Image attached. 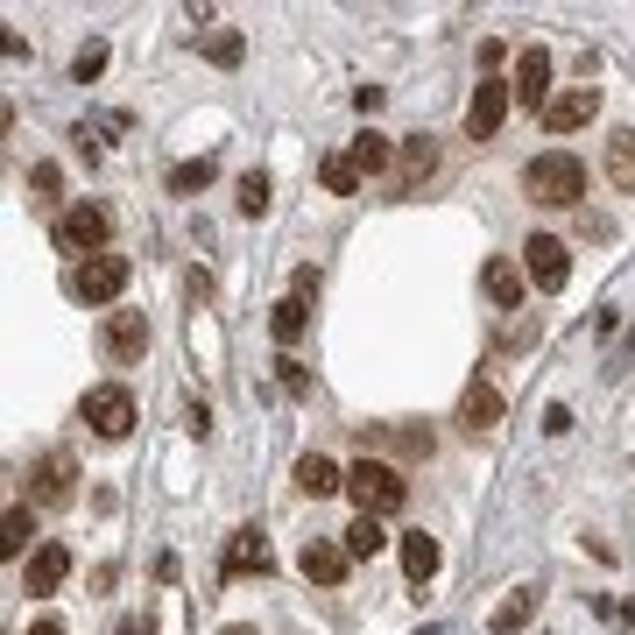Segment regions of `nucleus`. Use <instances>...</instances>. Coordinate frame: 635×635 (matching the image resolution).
Listing matches in <instances>:
<instances>
[{
  "label": "nucleus",
  "mask_w": 635,
  "mask_h": 635,
  "mask_svg": "<svg viewBox=\"0 0 635 635\" xmlns=\"http://www.w3.org/2000/svg\"><path fill=\"white\" fill-rule=\"evenodd\" d=\"M438 565H445V551H438V537H423V529H410L403 537V572L423 586V579H438Z\"/></svg>",
  "instance_id": "obj_23"
},
{
  "label": "nucleus",
  "mask_w": 635,
  "mask_h": 635,
  "mask_svg": "<svg viewBox=\"0 0 635 635\" xmlns=\"http://www.w3.org/2000/svg\"><path fill=\"white\" fill-rule=\"evenodd\" d=\"M99 71H106V43H85V50L71 57V79H79V85H93Z\"/></svg>",
  "instance_id": "obj_32"
},
{
  "label": "nucleus",
  "mask_w": 635,
  "mask_h": 635,
  "mask_svg": "<svg viewBox=\"0 0 635 635\" xmlns=\"http://www.w3.org/2000/svg\"><path fill=\"white\" fill-rule=\"evenodd\" d=\"M452 423H459L466 438H488L494 423H502V388H494V382H480V374H474V382L459 388V410H452Z\"/></svg>",
  "instance_id": "obj_11"
},
{
  "label": "nucleus",
  "mask_w": 635,
  "mask_h": 635,
  "mask_svg": "<svg viewBox=\"0 0 635 635\" xmlns=\"http://www.w3.org/2000/svg\"><path fill=\"white\" fill-rule=\"evenodd\" d=\"M523 191H529V205H579L586 199V163L572 156V148H543V156H529L523 163Z\"/></svg>",
  "instance_id": "obj_2"
},
{
  "label": "nucleus",
  "mask_w": 635,
  "mask_h": 635,
  "mask_svg": "<svg viewBox=\"0 0 635 635\" xmlns=\"http://www.w3.org/2000/svg\"><path fill=\"white\" fill-rule=\"evenodd\" d=\"M28 537H36V508H28V502H14V508H8V529H0V551L28 565V558H36V551H28Z\"/></svg>",
  "instance_id": "obj_26"
},
{
  "label": "nucleus",
  "mask_w": 635,
  "mask_h": 635,
  "mask_svg": "<svg viewBox=\"0 0 635 635\" xmlns=\"http://www.w3.org/2000/svg\"><path fill=\"white\" fill-rule=\"evenodd\" d=\"M516 99L523 106H551V50H537V43H529V50L516 57Z\"/></svg>",
  "instance_id": "obj_18"
},
{
  "label": "nucleus",
  "mask_w": 635,
  "mask_h": 635,
  "mask_svg": "<svg viewBox=\"0 0 635 635\" xmlns=\"http://www.w3.org/2000/svg\"><path fill=\"white\" fill-rule=\"evenodd\" d=\"M276 374H283V388H290V396H311V374H304V360H290V354H283V360H276Z\"/></svg>",
  "instance_id": "obj_33"
},
{
  "label": "nucleus",
  "mask_w": 635,
  "mask_h": 635,
  "mask_svg": "<svg viewBox=\"0 0 635 635\" xmlns=\"http://www.w3.org/2000/svg\"><path fill=\"white\" fill-rule=\"evenodd\" d=\"M120 635H148V628H142V622H120Z\"/></svg>",
  "instance_id": "obj_37"
},
{
  "label": "nucleus",
  "mask_w": 635,
  "mask_h": 635,
  "mask_svg": "<svg viewBox=\"0 0 635 635\" xmlns=\"http://www.w3.org/2000/svg\"><path fill=\"white\" fill-rule=\"evenodd\" d=\"M339 543H346V558H382L388 551V529H382V516H354L339 529Z\"/></svg>",
  "instance_id": "obj_22"
},
{
  "label": "nucleus",
  "mask_w": 635,
  "mask_h": 635,
  "mask_svg": "<svg viewBox=\"0 0 635 635\" xmlns=\"http://www.w3.org/2000/svg\"><path fill=\"white\" fill-rule=\"evenodd\" d=\"M148 317L142 311H106V360H120V368H134V360L148 354Z\"/></svg>",
  "instance_id": "obj_13"
},
{
  "label": "nucleus",
  "mask_w": 635,
  "mask_h": 635,
  "mask_svg": "<svg viewBox=\"0 0 635 635\" xmlns=\"http://www.w3.org/2000/svg\"><path fill=\"white\" fill-rule=\"evenodd\" d=\"M317 184H325L332 199H354V191H360V170H354V156H346V148H339V156H325V163H317Z\"/></svg>",
  "instance_id": "obj_27"
},
{
  "label": "nucleus",
  "mask_w": 635,
  "mask_h": 635,
  "mask_svg": "<svg viewBox=\"0 0 635 635\" xmlns=\"http://www.w3.org/2000/svg\"><path fill=\"white\" fill-rule=\"evenodd\" d=\"M85 423H93V438H128L134 431V396L120 382L85 388Z\"/></svg>",
  "instance_id": "obj_9"
},
{
  "label": "nucleus",
  "mask_w": 635,
  "mask_h": 635,
  "mask_svg": "<svg viewBox=\"0 0 635 635\" xmlns=\"http://www.w3.org/2000/svg\"><path fill=\"white\" fill-rule=\"evenodd\" d=\"M480 290L494 297V311H523V290H529V276L516 262H488L480 268Z\"/></svg>",
  "instance_id": "obj_19"
},
{
  "label": "nucleus",
  "mask_w": 635,
  "mask_h": 635,
  "mask_svg": "<svg viewBox=\"0 0 635 635\" xmlns=\"http://www.w3.org/2000/svg\"><path fill=\"white\" fill-rule=\"evenodd\" d=\"M184 431H191V438L212 431V410H205V403H184Z\"/></svg>",
  "instance_id": "obj_34"
},
{
  "label": "nucleus",
  "mask_w": 635,
  "mask_h": 635,
  "mask_svg": "<svg viewBox=\"0 0 635 635\" xmlns=\"http://www.w3.org/2000/svg\"><path fill=\"white\" fill-rule=\"evenodd\" d=\"M346 488V474L339 466L325 459V452H304V459H297V494H311V502H325V494H339Z\"/></svg>",
  "instance_id": "obj_20"
},
{
  "label": "nucleus",
  "mask_w": 635,
  "mask_h": 635,
  "mask_svg": "<svg viewBox=\"0 0 635 635\" xmlns=\"http://www.w3.org/2000/svg\"><path fill=\"white\" fill-rule=\"evenodd\" d=\"M212 177H219V163H212V156L177 163V170H170V191H177V199H191V191H205V184H212Z\"/></svg>",
  "instance_id": "obj_29"
},
{
  "label": "nucleus",
  "mask_w": 635,
  "mask_h": 635,
  "mask_svg": "<svg viewBox=\"0 0 635 635\" xmlns=\"http://www.w3.org/2000/svg\"><path fill=\"white\" fill-rule=\"evenodd\" d=\"M346 494H354V516H396V508L410 502V480H403L396 459L360 452V459L346 466Z\"/></svg>",
  "instance_id": "obj_1"
},
{
  "label": "nucleus",
  "mask_w": 635,
  "mask_h": 635,
  "mask_svg": "<svg viewBox=\"0 0 635 635\" xmlns=\"http://www.w3.org/2000/svg\"><path fill=\"white\" fill-rule=\"evenodd\" d=\"M240 212H248V219H262V212H268V177L262 170L240 177Z\"/></svg>",
  "instance_id": "obj_31"
},
{
  "label": "nucleus",
  "mask_w": 635,
  "mask_h": 635,
  "mask_svg": "<svg viewBox=\"0 0 635 635\" xmlns=\"http://www.w3.org/2000/svg\"><path fill=\"white\" fill-rule=\"evenodd\" d=\"M128 276H134V262L106 248V254H93V262L71 268V297H79V304H113V297L128 290Z\"/></svg>",
  "instance_id": "obj_5"
},
{
  "label": "nucleus",
  "mask_w": 635,
  "mask_h": 635,
  "mask_svg": "<svg viewBox=\"0 0 635 635\" xmlns=\"http://www.w3.org/2000/svg\"><path fill=\"white\" fill-rule=\"evenodd\" d=\"M22 635H64V622H57V614H43V622H28Z\"/></svg>",
  "instance_id": "obj_36"
},
{
  "label": "nucleus",
  "mask_w": 635,
  "mask_h": 635,
  "mask_svg": "<svg viewBox=\"0 0 635 635\" xmlns=\"http://www.w3.org/2000/svg\"><path fill=\"white\" fill-rule=\"evenodd\" d=\"M50 240H57V254H79V262H93V254H106V240H113V212L93 205V199H79V205L57 212Z\"/></svg>",
  "instance_id": "obj_3"
},
{
  "label": "nucleus",
  "mask_w": 635,
  "mask_h": 635,
  "mask_svg": "<svg viewBox=\"0 0 635 635\" xmlns=\"http://www.w3.org/2000/svg\"><path fill=\"white\" fill-rule=\"evenodd\" d=\"M346 156H354L360 184H368V177H388V170H396V142H388L382 128H360L354 142H346Z\"/></svg>",
  "instance_id": "obj_17"
},
{
  "label": "nucleus",
  "mask_w": 635,
  "mask_h": 635,
  "mask_svg": "<svg viewBox=\"0 0 635 635\" xmlns=\"http://www.w3.org/2000/svg\"><path fill=\"white\" fill-rule=\"evenodd\" d=\"M297 565H304V579H317V586H339L346 572H354V558H346V543H332V537H311L304 551H297Z\"/></svg>",
  "instance_id": "obj_15"
},
{
  "label": "nucleus",
  "mask_w": 635,
  "mask_h": 635,
  "mask_svg": "<svg viewBox=\"0 0 635 635\" xmlns=\"http://www.w3.org/2000/svg\"><path fill=\"white\" fill-rule=\"evenodd\" d=\"M594 113H600V85H572V93H551V106H543V128H551V134H572V128H586Z\"/></svg>",
  "instance_id": "obj_14"
},
{
  "label": "nucleus",
  "mask_w": 635,
  "mask_h": 635,
  "mask_svg": "<svg viewBox=\"0 0 635 635\" xmlns=\"http://www.w3.org/2000/svg\"><path fill=\"white\" fill-rule=\"evenodd\" d=\"M608 184L614 191H635V128H614L608 134Z\"/></svg>",
  "instance_id": "obj_24"
},
{
  "label": "nucleus",
  "mask_w": 635,
  "mask_h": 635,
  "mask_svg": "<svg viewBox=\"0 0 635 635\" xmlns=\"http://www.w3.org/2000/svg\"><path fill=\"white\" fill-rule=\"evenodd\" d=\"M508 93H516L508 79H480V85H474V99H466V142H494V134H502Z\"/></svg>",
  "instance_id": "obj_10"
},
{
  "label": "nucleus",
  "mask_w": 635,
  "mask_h": 635,
  "mask_svg": "<svg viewBox=\"0 0 635 635\" xmlns=\"http://www.w3.org/2000/svg\"><path fill=\"white\" fill-rule=\"evenodd\" d=\"M523 276L537 283L543 297H558L572 283V248H565V240H551V233H529L523 240Z\"/></svg>",
  "instance_id": "obj_6"
},
{
  "label": "nucleus",
  "mask_w": 635,
  "mask_h": 635,
  "mask_svg": "<svg viewBox=\"0 0 635 635\" xmlns=\"http://www.w3.org/2000/svg\"><path fill=\"white\" fill-rule=\"evenodd\" d=\"M268 332H276V346H283V354H290V346H297V339H304V332H311V297H283V304L268 311Z\"/></svg>",
  "instance_id": "obj_21"
},
{
  "label": "nucleus",
  "mask_w": 635,
  "mask_h": 635,
  "mask_svg": "<svg viewBox=\"0 0 635 635\" xmlns=\"http://www.w3.org/2000/svg\"><path fill=\"white\" fill-rule=\"evenodd\" d=\"M240 57H248V36H240V28H212V36H205V64L233 71Z\"/></svg>",
  "instance_id": "obj_28"
},
{
  "label": "nucleus",
  "mask_w": 635,
  "mask_h": 635,
  "mask_svg": "<svg viewBox=\"0 0 635 635\" xmlns=\"http://www.w3.org/2000/svg\"><path fill=\"white\" fill-rule=\"evenodd\" d=\"M64 579H71V543H57V537H50V543H36V558L22 565V594L50 600Z\"/></svg>",
  "instance_id": "obj_12"
},
{
  "label": "nucleus",
  "mask_w": 635,
  "mask_h": 635,
  "mask_svg": "<svg viewBox=\"0 0 635 635\" xmlns=\"http://www.w3.org/2000/svg\"><path fill=\"white\" fill-rule=\"evenodd\" d=\"M28 502H36V508H71V502H79V459H71V452H43V459H28Z\"/></svg>",
  "instance_id": "obj_4"
},
{
  "label": "nucleus",
  "mask_w": 635,
  "mask_h": 635,
  "mask_svg": "<svg viewBox=\"0 0 635 635\" xmlns=\"http://www.w3.org/2000/svg\"><path fill=\"white\" fill-rule=\"evenodd\" d=\"M360 452H374V459H382V452H396V459H431L438 452V438L431 431H417V423H360Z\"/></svg>",
  "instance_id": "obj_8"
},
{
  "label": "nucleus",
  "mask_w": 635,
  "mask_h": 635,
  "mask_svg": "<svg viewBox=\"0 0 635 635\" xmlns=\"http://www.w3.org/2000/svg\"><path fill=\"white\" fill-rule=\"evenodd\" d=\"M64 199V170H57V163H36V170H28V205H57Z\"/></svg>",
  "instance_id": "obj_30"
},
{
  "label": "nucleus",
  "mask_w": 635,
  "mask_h": 635,
  "mask_svg": "<svg viewBox=\"0 0 635 635\" xmlns=\"http://www.w3.org/2000/svg\"><path fill=\"white\" fill-rule=\"evenodd\" d=\"M431 177H438V142H431V134H410V142H396V170H388V191H396V199H417Z\"/></svg>",
  "instance_id": "obj_7"
},
{
  "label": "nucleus",
  "mask_w": 635,
  "mask_h": 635,
  "mask_svg": "<svg viewBox=\"0 0 635 635\" xmlns=\"http://www.w3.org/2000/svg\"><path fill=\"white\" fill-rule=\"evenodd\" d=\"M276 565V551H268V537L262 529H233V543H226V579H248V572H268Z\"/></svg>",
  "instance_id": "obj_16"
},
{
  "label": "nucleus",
  "mask_w": 635,
  "mask_h": 635,
  "mask_svg": "<svg viewBox=\"0 0 635 635\" xmlns=\"http://www.w3.org/2000/svg\"><path fill=\"white\" fill-rule=\"evenodd\" d=\"M543 431H551V438L572 431V410H565V403H551V410H543Z\"/></svg>",
  "instance_id": "obj_35"
},
{
  "label": "nucleus",
  "mask_w": 635,
  "mask_h": 635,
  "mask_svg": "<svg viewBox=\"0 0 635 635\" xmlns=\"http://www.w3.org/2000/svg\"><path fill=\"white\" fill-rule=\"evenodd\" d=\"M529 614H537V586H516V594H508V600H494L488 628H494V635H516V628L529 622Z\"/></svg>",
  "instance_id": "obj_25"
}]
</instances>
